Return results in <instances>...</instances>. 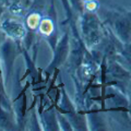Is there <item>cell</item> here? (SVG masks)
I'll use <instances>...</instances> for the list:
<instances>
[{
    "label": "cell",
    "instance_id": "1",
    "mask_svg": "<svg viewBox=\"0 0 131 131\" xmlns=\"http://www.w3.org/2000/svg\"><path fill=\"white\" fill-rule=\"evenodd\" d=\"M82 36L88 47H93L101 42L102 28L98 18L93 12H86L82 16Z\"/></svg>",
    "mask_w": 131,
    "mask_h": 131
},
{
    "label": "cell",
    "instance_id": "2",
    "mask_svg": "<svg viewBox=\"0 0 131 131\" xmlns=\"http://www.w3.org/2000/svg\"><path fill=\"white\" fill-rule=\"evenodd\" d=\"M0 27L5 32L8 38L13 39L14 42H20L26 37L27 30L23 22L20 19L16 18V15H6L3 14L1 22H0Z\"/></svg>",
    "mask_w": 131,
    "mask_h": 131
},
{
    "label": "cell",
    "instance_id": "3",
    "mask_svg": "<svg viewBox=\"0 0 131 131\" xmlns=\"http://www.w3.org/2000/svg\"><path fill=\"white\" fill-rule=\"evenodd\" d=\"M68 54H69V36H68V33H66L62 37L60 38L59 43L56 45L54 59H52V61L46 70L47 74L51 71H55L58 67H60L67 60Z\"/></svg>",
    "mask_w": 131,
    "mask_h": 131
},
{
    "label": "cell",
    "instance_id": "4",
    "mask_svg": "<svg viewBox=\"0 0 131 131\" xmlns=\"http://www.w3.org/2000/svg\"><path fill=\"white\" fill-rule=\"evenodd\" d=\"M117 36L125 43L131 42V14L119 16L114 23Z\"/></svg>",
    "mask_w": 131,
    "mask_h": 131
},
{
    "label": "cell",
    "instance_id": "5",
    "mask_svg": "<svg viewBox=\"0 0 131 131\" xmlns=\"http://www.w3.org/2000/svg\"><path fill=\"white\" fill-rule=\"evenodd\" d=\"M57 114L55 112H45L42 116V119L45 122V127H47L46 129L48 130H58V118Z\"/></svg>",
    "mask_w": 131,
    "mask_h": 131
},
{
    "label": "cell",
    "instance_id": "6",
    "mask_svg": "<svg viewBox=\"0 0 131 131\" xmlns=\"http://www.w3.org/2000/svg\"><path fill=\"white\" fill-rule=\"evenodd\" d=\"M54 22L50 19H44L40 21L39 25H38V31L44 35H51L52 31H54Z\"/></svg>",
    "mask_w": 131,
    "mask_h": 131
},
{
    "label": "cell",
    "instance_id": "7",
    "mask_svg": "<svg viewBox=\"0 0 131 131\" xmlns=\"http://www.w3.org/2000/svg\"><path fill=\"white\" fill-rule=\"evenodd\" d=\"M39 23H40V21H39V14L38 13L31 14L26 20V24H27V26L30 30H34L36 27L38 28Z\"/></svg>",
    "mask_w": 131,
    "mask_h": 131
},
{
    "label": "cell",
    "instance_id": "8",
    "mask_svg": "<svg viewBox=\"0 0 131 131\" xmlns=\"http://www.w3.org/2000/svg\"><path fill=\"white\" fill-rule=\"evenodd\" d=\"M7 38H8L7 35L5 34V32L1 30V27H0V46H1V45L5 43V40H6Z\"/></svg>",
    "mask_w": 131,
    "mask_h": 131
},
{
    "label": "cell",
    "instance_id": "9",
    "mask_svg": "<svg viewBox=\"0 0 131 131\" xmlns=\"http://www.w3.org/2000/svg\"><path fill=\"white\" fill-rule=\"evenodd\" d=\"M3 14H5V5L2 2H0V22H1Z\"/></svg>",
    "mask_w": 131,
    "mask_h": 131
}]
</instances>
